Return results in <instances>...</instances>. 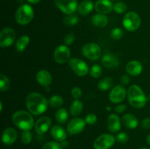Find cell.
Instances as JSON below:
<instances>
[{"label":"cell","mask_w":150,"mask_h":149,"mask_svg":"<svg viewBox=\"0 0 150 149\" xmlns=\"http://www.w3.org/2000/svg\"><path fill=\"white\" fill-rule=\"evenodd\" d=\"M51 134L54 140L59 143L65 141L67 138V131L60 125H54L51 127Z\"/></svg>","instance_id":"d6986e66"},{"label":"cell","mask_w":150,"mask_h":149,"mask_svg":"<svg viewBox=\"0 0 150 149\" xmlns=\"http://www.w3.org/2000/svg\"><path fill=\"white\" fill-rule=\"evenodd\" d=\"M147 100L149 101V102H150V93L148 95V96H147Z\"/></svg>","instance_id":"681fc988"},{"label":"cell","mask_w":150,"mask_h":149,"mask_svg":"<svg viewBox=\"0 0 150 149\" xmlns=\"http://www.w3.org/2000/svg\"><path fill=\"white\" fill-rule=\"evenodd\" d=\"M81 53L84 57L91 61H97L101 57V48L98 44L89 42L81 48Z\"/></svg>","instance_id":"8992f818"},{"label":"cell","mask_w":150,"mask_h":149,"mask_svg":"<svg viewBox=\"0 0 150 149\" xmlns=\"http://www.w3.org/2000/svg\"><path fill=\"white\" fill-rule=\"evenodd\" d=\"M52 124L51 118L48 116H42L37 120L35 124V130L38 134H43L49 129Z\"/></svg>","instance_id":"5bb4252c"},{"label":"cell","mask_w":150,"mask_h":149,"mask_svg":"<svg viewBox=\"0 0 150 149\" xmlns=\"http://www.w3.org/2000/svg\"><path fill=\"white\" fill-rule=\"evenodd\" d=\"M113 79L110 77H106L100 80L98 83V89L101 91H108L113 86Z\"/></svg>","instance_id":"83f0119b"},{"label":"cell","mask_w":150,"mask_h":149,"mask_svg":"<svg viewBox=\"0 0 150 149\" xmlns=\"http://www.w3.org/2000/svg\"><path fill=\"white\" fill-rule=\"evenodd\" d=\"M122 124L127 129H134L139 126V120L133 113H126L122 118Z\"/></svg>","instance_id":"7402d4cb"},{"label":"cell","mask_w":150,"mask_h":149,"mask_svg":"<svg viewBox=\"0 0 150 149\" xmlns=\"http://www.w3.org/2000/svg\"><path fill=\"white\" fill-rule=\"evenodd\" d=\"M71 95L75 99H79L82 96V90L81 88L76 86L71 90Z\"/></svg>","instance_id":"f35d334b"},{"label":"cell","mask_w":150,"mask_h":149,"mask_svg":"<svg viewBox=\"0 0 150 149\" xmlns=\"http://www.w3.org/2000/svg\"><path fill=\"white\" fill-rule=\"evenodd\" d=\"M75 34L73 33H68L66 34V36L64 38V42L66 45H70L74 42L75 41Z\"/></svg>","instance_id":"ab89813d"},{"label":"cell","mask_w":150,"mask_h":149,"mask_svg":"<svg viewBox=\"0 0 150 149\" xmlns=\"http://www.w3.org/2000/svg\"><path fill=\"white\" fill-rule=\"evenodd\" d=\"M127 99L133 108L141 109L146 105L147 97L144 91L138 85H132L127 90Z\"/></svg>","instance_id":"3957f363"},{"label":"cell","mask_w":150,"mask_h":149,"mask_svg":"<svg viewBox=\"0 0 150 149\" xmlns=\"http://www.w3.org/2000/svg\"><path fill=\"white\" fill-rule=\"evenodd\" d=\"M146 142H147L148 144L150 145V134H148L147 137H146Z\"/></svg>","instance_id":"bcb514c9"},{"label":"cell","mask_w":150,"mask_h":149,"mask_svg":"<svg viewBox=\"0 0 150 149\" xmlns=\"http://www.w3.org/2000/svg\"><path fill=\"white\" fill-rule=\"evenodd\" d=\"M71 70L79 77L86 76L89 72V66L84 61L79 58H71L68 61Z\"/></svg>","instance_id":"52a82bcc"},{"label":"cell","mask_w":150,"mask_h":149,"mask_svg":"<svg viewBox=\"0 0 150 149\" xmlns=\"http://www.w3.org/2000/svg\"><path fill=\"white\" fill-rule=\"evenodd\" d=\"M40 1L41 0H27L28 2L30 3V4H38V3H39Z\"/></svg>","instance_id":"ee69618b"},{"label":"cell","mask_w":150,"mask_h":149,"mask_svg":"<svg viewBox=\"0 0 150 149\" xmlns=\"http://www.w3.org/2000/svg\"><path fill=\"white\" fill-rule=\"evenodd\" d=\"M36 80L40 86L48 87L52 83V76L47 70H41L37 73Z\"/></svg>","instance_id":"ffe728a7"},{"label":"cell","mask_w":150,"mask_h":149,"mask_svg":"<svg viewBox=\"0 0 150 149\" xmlns=\"http://www.w3.org/2000/svg\"><path fill=\"white\" fill-rule=\"evenodd\" d=\"M142 127L144 129H150V118H146L142 120Z\"/></svg>","instance_id":"7bdbcfd3"},{"label":"cell","mask_w":150,"mask_h":149,"mask_svg":"<svg viewBox=\"0 0 150 149\" xmlns=\"http://www.w3.org/2000/svg\"><path fill=\"white\" fill-rule=\"evenodd\" d=\"M35 12L31 5L28 4H22L17 9L15 14L16 23L21 26H25L32 22L33 20Z\"/></svg>","instance_id":"277c9868"},{"label":"cell","mask_w":150,"mask_h":149,"mask_svg":"<svg viewBox=\"0 0 150 149\" xmlns=\"http://www.w3.org/2000/svg\"><path fill=\"white\" fill-rule=\"evenodd\" d=\"M111 37L112 39H114V40H120V39H122L124 35V32L122 29L118 27L114 28V29L111 30Z\"/></svg>","instance_id":"836d02e7"},{"label":"cell","mask_w":150,"mask_h":149,"mask_svg":"<svg viewBox=\"0 0 150 149\" xmlns=\"http://www.w3.org/2000/svg\"><path fill=\"white\" fill-rule=\"evenodd\" d=\"M89 72H90L91 76L94 78H98L101 76L103 73V69L98 64H95L92 67V68L89 70Z\"/></svg>","instance_id":"1f68e13d"},{"label":"cell","mask_w":150,"mask_h":149,"mask_svg":"<svg viewBox=\"0 0 150 149\" xmlns=\"http://www.w3.org/2000/svg\"><path fill=\"white\" fill-rule=\"evenodd\" d=\"M55 5L64 14H73L78 9L77 0H54Z\"/></svg>","instance_id":"30bf717a"},{"label":"cell","mask_w":150,"mask_h":149,"mask_svg":"<svg viewBox=\"0 0 150 149\" xmlns=\"http://www.w3.org/2000/svg\"><path fill=\"white\" fill-rule=\"evenodd\" d=\"M32 134L29 131H23L21 134V142L25 145H28L32 142Z\"/></svg>","instance_id":"d590c367"},{"label":"cell","mask_w":150,"mask_h":149,"mask_svg":"<svg viewBox=\"0 0 150 149\" xmlns=\"http://www.w3.org/2000/svg\"><path fill=\"white\" fill-rule=\"evenodd\" d=\"M107 123H108V129L111 132L117 133L121 129L122 121L117 114H110L108 117Z\"/></svg>","instance_id":"e0dca14e"},{"label":"cell","mask_w":150,"mask_h":149,"mask_svg":"<svg viewBox=\"0 0 150 149\" xmlns=\"http://www.w3.org/2000/svg\"><path fill=\"white\" fill-rule=\"evenodd\" d=\"M139 149H149V148H146V147H142V148H139Z\"/></svg>","instance_id":"f907efd6"},{"label":"cell","mask_w":150,"mask_h":149,"mask_svg":"<svg viewBox=\"0 0 150 149\" xmlns=\"http://www.w3.org/2000/svg\"><path fill=\"white\" fill-rule=\"evenodd\" d=\"M130 78L129 77L128 74H123L120 78V83H121L122 86H127L130 83Z\"/></svg>","instance_id":"60d3db41"},{"label":"cell","mask_w":150,"mask_h":149,"mask_svg":"<svg viewBox=\"0 0 150 149\" xmlns=\"http://www.w3.org/2000/svg\"><path fill=\"white\" fill-rule=\"evenodd\" d=\"M10 86V81L8 77L4 74L0 75V90L1 92H5L9 90Z\"/></svg>","instance_id":"4dcf8cb0"},{"label":"cell","mask_w":150,"mask_h":149,"mask_svg":"<svg viewBox=\"0 0 150 149\" xmlns=\"http://www.w3.org/2000/svg\"><path fill=\"white\" fill-rule=\"evenodd\" d=\"M127 96V91L125 88L122 85L114 86L110 91L108 98L113 103H121Z\"/></svg>","instance_id":"4fadbf2b"},{"label":"cell","mask_w":150,"mask_h":149,"mask_svg":"<svg viewBox=\"0 0 150 149\" xmlns=\"http://www.w3.org/2000/svg\"><path fill=\"white\" fill-rule=\"evenodd\" d=\"M126 109H127V107H126L125 105L120 104V105H118L117 106L115 107L114 110L117 113H122L123 112H125L126 110Z\"/></svg>","instance_id":"b9f144b4"},{"label":"cell","mask_w":150,"mask_h":149,"mask_svg":"<svg viewBox=\"0 0 150 149\" xmlns=\"http://www.w3.org/2000/svg\"><path fill=\"white\" fill-rule=\"evenodd\" d=\"M101 62L104 67L108 69L115 68L120 65V59L113 53H106L103 56Z\"/></svg>","instance_id":"ac0fdd59"},{"label":"cell","mask_w":150,"mask_h":149,"mask_svg":"<svg viewBox=\"0 0 150 149\" xmlns=\"http://www.w3.org/2000/svg\"><path fill=\"white\" fill-rule=\"evenodd\" d=\"M61 144H62V145L63 148H66L67 145H68V143H67V141H66V140L65 141L62 142V143H61Z\"/></svg>","instance_id":"f6af8a7d"},{"label":"cell","mask_w":150,"mask_h":149,"mask_svg":"<svg viewBox=\"0 0 150 149\" xmlns=\"http://www.w3.org/2000/svg\"><path fill=\"white\" fill-rule=\"evenodd\" d=\"M83 102L79 99H75L71 105H70V115L73 117H77L78 115H80L83 111Z\"/></svg>","instance_id":"d4e9b609"},{"label":"cell","mask_w":150,"mask_h":149,"mask_svg":"<svg viewBox=\"0 0 150 149\" xmlns=\"http://www.w3.org/2000/svg\"><path fill=\"white\" fill-rule=\"evenodd\" d=\"M95 10L98 13L108 14L114 10V4L111 0H98L95 4Z\"/></svg>","instance_id":"2e32d148"},{"label":"cell","mask_w":150,"mask_h":149,"mask_svg":"<svg viewBox=\"0 0 150 149\" xmlns=\"http://www.w3.org/2000/svg\"><path fill=\"white\" fill-rule=\"evenodd\" d=\"M115 137L111 134H103L93 143L94 149H109L115 143Z\"/></svg>","instance_id":"ba28073f"},{"label":"cell","mask_w":150,"mask_h":149,"mask_svg":"<svg viewBox=\"0 0 150 149\" xmlns=\"http://www.w3.org/2000/svg\"><path fill=\"white\" fill-rule=\"evenodd\" d=\"M126 72L131 76H138L143 71V66L136 60H132L126 64Z\"/></svg>","instance_id":"44dd1931"},{"label":"cell","mask_w":150,"mask_h":149,"mask_svg":"<svg viewBox=\"0 0 150 149\" xmlns=\"http://www.w3.org/2000/svg\"><path fill=\"white\" fill-rule=\"evenodd\" d=\"M30 42V38L27 35H22L16 42V49L18 52L21 53L25 51Z\"/></svg>","instance_id":"484cf974"},{"label":"cell","mask_w":150,"mask_h":149,"mask_svg":"<svg viewBox=\"0 0 150 149\" xmlns=\"http://www.w3.org/2000/svg\"><path fill=\"white\" fill-rule=\"evenodd\" d=\"M0 106H1V109H0V111H2V110H3V107H2V102H0Z\"/></svg>","instance_id":"c3c4849f"},{"label":"cell","mask_w":150,"mask_h":149,"mask_svg":"<svg viewBox=\"0 0 150 149\" xmlns=\"http://www.w3.org/2000/svg\"><path fill=\"white\" fill-rule=\"evenodd\" d=\"M97 121H98V117L94 113L87 114L85 118V121H86V124H89V125H93V124H96Z\"/></svg>","instance_id":"8d00e7d4"},{"label":"cell","mask_w":150,"mask_h":149,"mask_svg":"<svg viewBox=\"0 0 150 149\" xmlns=\"http://www.w3.org/2000/svg\"><path fill=\"white\" fill-rule=\"evenodd\" d=\"M106 109H107V111H108V112H109V111H111V108L110 106H107L106 107Z\"/></svg>","instance_id":"7dc6e473"},{"label":"cell","mask_w":150,"mask_h":149,"mask_svg":"<svg viewBox=\"0 0 150 149\" xmlns=\"http://www.w3.org/2000/svg\"><path fill=\"white\" fill-rule=\"evenodd\" d=\"M127 6L126 3L123 1H117L114 4V10L118 14H122L127 10Z\"/></svg>","instance_id":"d6a6232c"},{"label":"cell","mask_w":150,"mask_h":149,"mask_svg":"<svg viewBox=\"0 0 150 149\" xmlns=\"http://www.w3.org/2000/svg\"><path fill=\"white\" fill-rule=\"evenodd\" d=\"M48 100L41 93L32 92L26 98V105L28 111L33 115H40L47 110Z\"/></svg>","instance_id":"6da1fadb"},{"label":"cell","mask_w":150,"mask_h":149,"mask_svg":"<svg viewBox=\"0 0 150 149\" xmlns=\"http://www.w3.org/2000/svg\"><path fill=\"white\" fill-rule=\"evenodd\" d=\"M91 21H92V24L96 27L103 28L108 25V18L105 14L97 13L92 16Z\"/></svg>","instance_id":"cb8c5ba5"},{"label":"cell","mask_w":150,"mask_h":149,"mask_svg":"<svg viewBox=\"0 0 150 149\" xmlns=\"http://www.w3.org/2000/svg\"><path fill=\"white\" fill-rule=\"evenodd\" d=\"M79 22V18L77 15L73 14L67 15V16L64 18L63 19V23L67 26H72L78 24Z\"/></svg>","instance_id":"f546056e"},{"label":"cell","mask_w":150,"mask_h":149,"mask_svg":"<svg viewBox=\"0 0 150 149\" xmlns=\"http://www.w3.org/2000/svg\"><path fill=\"white\" fill-rule=\"evenodd\" d=\"M14 125L22 131H30L35 127V120L32 114L25 110L16 111L12 115Z\"/></svg>","instance_id":"7a4b0ae2"},{"label":"cell","mask_w":150,"mask_h":149,"mask_svg":"<svg viewBox=\"0 0 150 149\" xmlns=\"http://www.w3.org/2000/svg\"><path fill=\"white\" fill-rule=\"evenodd\" d=\"M95 5L91 0H84L79 4L77 11L80 15L85 16L89 14L92 11Z\"/></svg>","instance_id":"603a6c76"},{"label":"cell","mask_w":150,"mask_h":149,"mask_svg":"<svg viewBox=\"0 0 150 149\" xmlns=\"http://www.w3.org/2000/svg\"><path fill=\"white\" fill-rule=\"evenodd\" d=\"M70 56H71V51L70 48L67 47V45H59L54 53V60L56 62L60 64L69 61V60L70 59Z\"/></svg>","instance_id":"7c38bea8"},{"label":"cell","mask_w":150,"mask_h":149,"mask_svg":"<svg viewBox=\"0 0 150 149\" xmlns=\"http://www.w3.org/2000/svg\"><path fill=\"white\" fill-rule=\"evenodd\" d=\"M48 104L54 108H59L64 104V99L60 95H54L48 99Z\"/></svg>","instance_id":"f1b7e54d"},{"label":"cell","mask_w":150,"mask_h":149,"mask_svg":"<svg viewBox=\"0 0 150 149\" xmlns=\"http://www.w3.org/2000/svg\"><path fill=\"white\" fill-rule=\"evenodd\" d=\"M86 125V123L85 119L76 117L68 122L67 125V131L70 135L79 134L83 131Z\"/></svg>","instance_id":"8fae6325"},{"label":"cell","mask_w":150,"mask_h":149,"mask_svg":"<svg viewBox=\"0 0 150 149\" xmlns=\"http://www.w3.org/2000/svg\"><path fill=\"white\" fill-rule=\"evenodd\" d=\"M16 34L14 29L11 27H5L0 33V47L6 48L11 46L16 40Z\"/></svg>","instance_id":"9c48e42d"},{"label":"cell","mask_w":150,"mask_h":149,"mask_svg":"<svg viewBox=\"0 0 150 149\" xmlns=\"http://www.w3.org/2000/svg\"><path fill=\"white\" fill-rule=\"evenodd\" d=\"M128 139H129L128 134H127L126 132H125V131H121V132L119 133V134L117 135V137H116V140H117V142H119L120 143H127Z\"/></svg>","instance_id":"74e56055"},{"label":"cell","mask_w":150,"mask_h":149,"mask_svg":"<svg viewBox=\"0 0 150 149\" xmlns=\"http://www.w3.org/2000/svg\"><path fill=\"white\" fill-rule=\"evenodd\" d=\"M69 118V113L65 108H59L55 113V119L59 124H64L67 123Z\"/></svg>","instance_id":"4316f807"},{"label":"cell","mask_w":150,"mask_h":149,"mask_svg":"<svg viewBox=\"0 0 150 149\" xmlns=\"http://www.w3.org/2000/svg\"><path fill=\"white\" fill-rule=\"evenodd\" d=\"M142 19L137 13L133 11L128 12L125 15L122 19V25L128 32L136 31L141 26Z\"/></svg>","instance_id":"5b68a950"},{"label":"cell","mask_w":150,"mask_h":149,"mask_svg":"<svg viewBox=\"0 0 150 149\" xmlns=\"http://www.w3.org/2000/svg\"><path fill=\"white\" fill-rule=\"evenodd\" d=\"M61 143L57 141H50L45 143L41 149H62Z\"/></svg>","instance_id":"e575fe53"},{"label":"cell","mask_w":150,"mask_h":149,"mask_svg":"<svg viewBox=\"0 0 150 149\" xmlns=\"http://www.w3.org/2000/svg\"><path fill=\"white\" fill-rule=\"evenodd\" d=\"M18 137V132L16 129L13 127H7L3 131L1 140L4 145H10L16 141Z\"/></svg>","instance_id":"9a60e30c"}]
</instances>
